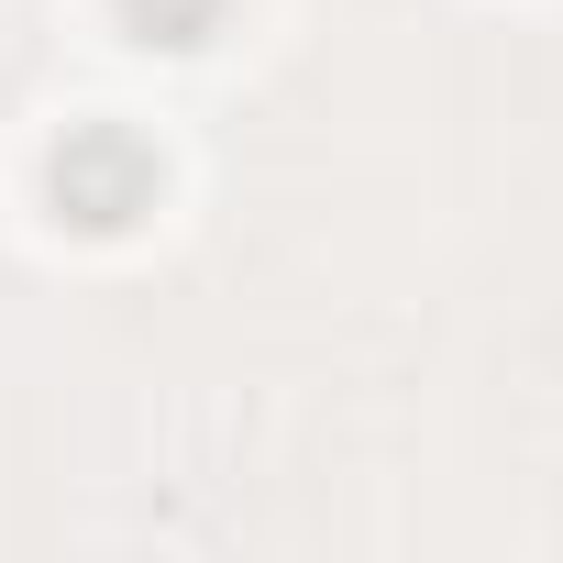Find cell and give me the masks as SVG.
I'll list each match as a JSON object with an SVG mask.
<instances>
[{"label": "cell", "instance_id": "obj_1", "mask_svg": "<svg viewBox=\"0 0 563 563\" xmlns=\"http://www.w3.org/2000/svg\"><path fill=\"white\" fill-rule=\"evenodd\" d=\"M45 199H56V221L67 232H133L155 199H166V155L133 133V122H78L56 155H45Z\"/></svg>", "mask_w": 563, "mask_h": 563}, {"label": "cell", "instance_id": "obj_2", "mask_svg": "<svg viewBox=\"0 0 563 563\" xmlns=\"http://www.w3.org/2000/svg\"><path fill=\"white\" fill-rule=\"evenodd\" d=\"M111 12H122V34H133V45L188 56V45H210V34H221V12H232V0H111Z\"/></svg>", "mask_w": 563, "mask_h": 563}]
</instances>
